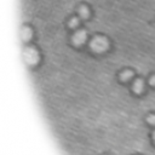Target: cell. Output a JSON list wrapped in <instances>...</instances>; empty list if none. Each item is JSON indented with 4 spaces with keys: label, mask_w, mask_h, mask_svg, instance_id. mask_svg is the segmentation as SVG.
<instances>
[{
    "label": "cell",
    "mask_w": 155,
    "mask_h": 155,
    "mask_svg": "<svg viewBox=\"0 0 155 155\" xmlns=\"http://www.w3.org/2000/svg\"><path fill=\"white\" fill-rule=\"evenodd\" d=\"M90 47L97 53L104 52L108 48V40L104 36H94L90 42Z\"/></svg>",
    "instance_id": "obj_1"
},
{
    "label": "cell",
    "mask_w": 155,
    "mask_h": 155,
    "mask_svg": "<svg viewBox=\"0 0 155 155\" xmlns=\"http://www.w3.org/2000/svg\"><path fill=\"white\" fill-rule=\"evenodd\" d=\"M153 139H154V142H155V131L153 132Z\"/></svg>",
    "instance_id": "obj_11"
},
{
    "label": "cell",
    "mask_w": 155,
    "mask_h": 155,
    "mask_svg": "<svg viewBox=\"0 0 155 155\" xmlns=\"http://www.w3.org/2000/svg\"><path fill=\"white\" fill-rule=\"evenodd\" d=\"M149 84H150V85H153V86H155V75L150 78V80H149Z\"/></svg>",
    "instance_id": "obj_10"
},
{
    "label": "cell",
    "mask_w": 155,
    "mask_h": 155,
    "mask_svg": "<svg viewBox=\"0 0 155 155\" xmlns=\"http://www.w3.org/2000/svg\"><path fill=\"white\" fill-rule=\"evenodd\" d=\"M23 56H24V61L29 65H34L39 62V53H38L36 48H34V47H25Z\"/></svg>",
    "instance_id": "obj_2"
},
{
    "label": "cell",
    "mask_w": 155,
    "mask_h": 155,
    "mask_svg": "<svg viewBox=\"0 0 155 155\" xmlns=\"http://www.w3.org/2000/svg\"><path fill=\"white\" fill-rule=\"evenodd\" d=\"M79 15H80V17L84 19V18H87L88 17V10H87V7L86 6H80L79 7Z\"/></svg>",
    "instance_id": "obj_7"
},
{
    "label": "cell",
    "mask_w": 155,
    "mask_h": 155,
    "mask_svg": "<svg viewBox=\"0 0 155 155\" xmlns=\"http://www.w3.org/2000/svg\"><path fill=\"white\" fill-rule=\"evenodd\" d=\"M79 25V19L78 18H71L69 22V27L70 28H76Z\"/></svg>",
    "instance_id": "obj_8"
},
{
    "label": "cell",
    "mask_w": 155,
    "mask_h": 155,
    "mask_svg": "<svg viewBox=\"0 0 155 155\" xmlns=\"http://www.w3.org/2000/svg\"><path fill=\"white\" fill-rule=\"evenodd\" d=\"M132 76H133V73H132L131 70H125V71H122V73L120 74V79H121L122 81H128Z\"/></svg>",
    "instance_id": "obj_6"
},
{
    "label": "cell",
    "mask_w": 155,
    "mask_h": 155,
    "mask_svg": "<svg viewBox=\"0 0 155 155\" xmlns=\"http://www.w3.org/2000/svg\"><path fill=\"white\" fill-rule=\"evenodd\" d=\"M22 38H23L24 41H28V40L31 38V30H30V28L24 27V28L22 29Z\"/></svg>",
    "instance_id": "obj_5"
},
{
    "label": "cell",
    "mask_w": 155,
    "mask_h": 155,
    "mask_svg": "<svg viewBox=\"0 0 155 155\" xmlns=\"http://www.w3.org/2000/svg\"><path fill=\"white\" fill-rule=\"evenodd\" d=\"M133 91L136 92V93H140V92H143V90H144V82H143V80H140V79H138V80H136L134 82H133Z\"/></svg>",
    "instance_id": "obj_4"
},
{
    "label": "cell",
    "mask_w": 155,
    "mask_h": 155,
    "mask_svg": "<svg viewBox=\"0 0 155 155\" xmlns=\"http://www.w3.org/2000/svg\"><path fill=\"white\" fill-rule=\"evenodd\" d=\"M73 42L76 45V46H79V45H82L85 41H86V39H87V33L85 31V30H78V31H75V34L73 35Z\"/></svg>",
    "instance_id": "obj_3"
},
{
    "label": "cell",
    "mask_w": 155,
    "mask_h": 155,
    "mask_svg": "<svg viewBox=\"0 0 155 155\" xmlns=\"http://www.w3.org/2000/svg\"><path fill=\"white\" fill-rule=\"evenodd\" d=\"M147 121L149 124H151V125H155V115H149L148 119H147Z\"/></svg>",
    "instance_id": "obj_9"
}]
</instances>
